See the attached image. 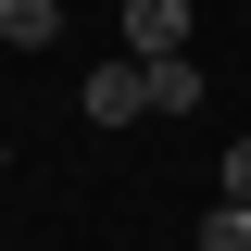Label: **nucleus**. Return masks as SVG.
<instances>
[{
    "label": "nucleus",
    "instance_id": "5",
    "mask_svg": "<svg viewBox=\"0 0 251 251\" xmlns=\"http://www.w3.org/2000/svg\"><path fill=\"white\" fill-rule=\"evenodd\" d=\"M188 251H251V201H214V226H201Z\"/></svg>",
    "mask_w": 251,
    "mask_h": 251
},
{
    "label": "nucleus",
    "instance_id": "3",
    "mask_svg": "<svg viewBox=\"0 0 251 251\" xmlns=\"http://www.w3.org/2000/svg\"><path fill=\"white\" fill-rule=\"evenodd\" d=\"M0 38H13V50H50L63 38V0H0Z\"/></svg>",
    "mask_w": 251,
    "mask_h": 251
},
{
    "label": "nucleus",
    "instance_id": "4",
    "mask_svg": "<svg viewBox=\"0 0 251 251\" xmlns=\"http://www.w3.org/2000/svg\"><path fill=\"white\" fill-rule=\"evenodd\" d=\"M151 113H201V63H188V50L151 63Z\"/></svg>",
    "mask_w": 251,
    "mask_h": 251
},
{
    "label": "nucleus",
    "instance_id": "1",
    "mask_svg": "<svg viewBox=\"0 0 251 251\" xmlns=\"http://www.w3.org/2000/svg\"><path fill=\"white\" fill-rule=\"evenodd\" d=\"M188 50V0H126V63H163Z\"/></svg>",
    "mask_w": 251,
    "mask_h": 251
},
{
    "label": "nucleus",
    "instance_id": "2",
    "mask_svg": "<svg viewBox=\"0 0 251 251\" xmlns=\"http://www.w3.org/2000/svg\"><path fill=\"white\" fill-rule=\"evenodd\" d=\"M151 113V63H100L88 75V126H138Z\"/></svg>",
    "mask_w": 251,
    "mask_h": 251
},
{
    "label": "nucleus",
    "instance_id": "6",
    "mask_svg": "<svg viewBox=\"0 0 251 251\" xmlns=\"http://www.w3.org/2000/svg\"><path fill=\"white\" fill-rule=\"evenodd\" d=\"M214 201H251V138H226V188Z\"/></svg>",
    "mask_w": 251,
    "mask_h": 251
}]
</instances>
